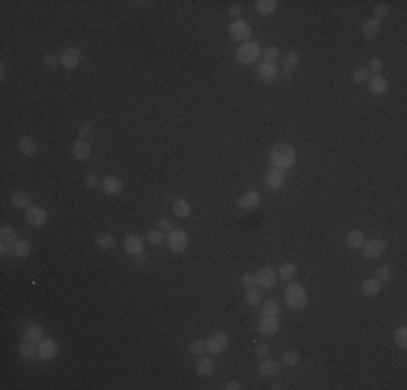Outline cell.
<instances>
[{
  "label": "cell",
  "mask_w": 407,
  "mask_h": 390,
  "mask_svg": "<svg viewBox=\"0 0 407 390\" xmlns=\"http://www.w3.org/2000/svg\"><path fill=\"white\" fill-rule=\"evenodd\" d=\"M269 158H271V167H277V169H291L295 167L297 163V150L291 146V143H275L269 152Z\"/></svg>",
  "instance_id": "obj_1"
},
{
  "label": "cell",
  "mask_w": 407,
  "mask_h": 390,
  "mask_svg": "<svg viewBox=\"0 0 407 390\" xmlns=\"http://www.w3.org/2000/svg\"><path fill=\"white\" fill-rule=\"evenodd\" d=\"M284 297H286V304H288V308H291V310H295V312L305 310V306H307V293H305L303 284H299V282H288Z\"/></svg>",
  "instance_id": "obj_2"
},
{
  "label": "cell",
  "mask_w": 407,
  "mask_h": 390,
  "mask_svg": "<svg viewBox=\"0 0 407 390\" xmlns=\"http://www.w3.org/2000/svg\"><path fill=\"white\" fill-rule=\"evenodd\" d=\"M262 59V48L258 46V41H245L241 43L238 50H236V61L241 65H254Z\"/></svg>",
  "instance_id": "obj_3"
},
{
  "label": "cell",
  "mask_w": 407,
  "mask_h": 390,
  "mask_svg": "<svg viewBox=\"0 0 407 390\" xmlns=\"http://www.w3.org/2000/svg\"><path fill=\"white\" fill-rule=\"evenodd\" d=\"M165 243H167L169 251H174V254H182V251L188 247V234H186L184 230H180V228H176V230L171 228V230L167 232Z\"/></svg>",
  "instance_id": "obj_4"
},
{
  "label": "cell",
  "mask_w": 407,
  "mask_h": 390,
  "mask_svg": "<svg viewBox=\"0 0 407 390\" xmlns=\"http://www.w3.org/2000/svg\"><path fill=\"white\" fill-rule=\"evenodd\" d=\"M59 61L67 72H74V70H78L80 63H83V50L78 46H69L59 54Z\"/></svg>",
  "instance_id": "obj_5"
},
{
  "label": "cell",
  "mask_w": 407,
  "mask_h": 390,
  "mask_svg": "<svg viewBox=\"0 0 407 390\" xmlns=\"http://www.w3.org/2000/svg\"><path fill=\"white\" fill-rule=\"evenodd\" d=\"M228 345H230L228 334H225L223 330H217L206 338V351L214 353V356H221V353L228 349Z\"/></svg>",
  "instance_id": "obj_6"
},
{
  "label": "cell",
  "mask_w": 407,
  "mask_h": 390,
  "mask_svg": "<svg viewBox=\"0 0 407 390\" xmlns=\"http://www.w3.org/2000/svg\"><path fill=\"white\" fill-rule=\"evenodd\" d=\"M362 256L366 260H377L379 256H384L386 254V241L384 239H370V241H364L362 245Z\"/></svg>",
  "instance_id": "obj_7"
},
{
  "label": "cell",
  "mask_w": 407,
  "mask_h": 390,
  "mask_svg": "<svg viewBox=\"0 0 407 390\" xmlns=\"http://www.w3.org/2000/svg\"><path fill=\"white\" fill-rule=\"evenodd\" d=\"M15 243H17V230L13 225H3L0 228V254L7 256L9 251H13Z\"/></svg>",
  "instance_id": "obj_8"
},
{
  "label": "cell",
  "mask_w": 407,
  "mask_h": 390,
  "mask_svg": "<svg viewBox=\"0 0 407 390\" xmlns=\"http://www.w3.org/2000/svg\"><path fill=\"white\" fill-rule=\"evenodd\" d=\"M228 31H230V37L234 41H238V43H245L251 37V26L247 22H243V20H232Z\"/></svg>",
  "instance_id": "obj_9"
},
{
  "label": "cell",
  "mask_w": 407,
  "mask_h": 390,
  "mask_svg": "<svg viewBox=\"0 0 407 390\" xmlns=\"http://www.w3.org/2000/svg\"><path fill=\"white\" fill-rule=\"evenodd\" d=\"M124 249L128 256L139 258V256H143V251H146V239L139 237V234H128V237L124 239Z\"/></svg>",
  "instance_id": "obj_10"
},
{
  "label": "cell",
  "mask_w": 407,
  "mask_h": 390,
  "mask_svg": "<svg viewBox=\"0 0 407 390\" xmlns=\"http://www.w3.org/2000/svg\"><path fill=\"white\" fill-rule=\"evenodd\" d=\"M59 356V342L54 338H43L41 342H37V358L43 362H50Z\"/></svg>",
  "instance_id": "obj_11"
},
{
  "label": "cell",
  "mask_w": 407,
  "mask_h": 390,
  "mask_svg": "<svg viewBox=\"0 0 407 390\" xmlns=\"http://www.w3.org/2000/svg\"><path fill=\"white\" fill-rule=\"evenodd\" d=\"M279 328H282L279 316H265L262 314V319L256 323V330H258V334H262V336H275V334L279 332Z\"/></svg>",
  "instance_id": "obj_12"
},
{
  "label": "cell",
  "mask_w": 407,
  "mask_h": 390,
  "mask_svg": "<svg viewBox=\"0 0 407 390\" xmlns=\"http://www.w3.org/2000/svg\"><path fill=\"white\" fill-rule=\"evenodd\" d=\"M265 185H267V189H271V191H279V189L286 185V174L277 167H269L267 174H265Z\"/></svg>",
  "instance_id": "obj_13"
},
{
  "label": "cell",
  "mask_w": 407,
  "mask_h": 390,
  "mask_svg": "<svg viewBox=\"0 0 407 390\" xmlns=\"http://www.w3.org/2000/svg\"><path fill=\"white\" fill-rule=\"evenodd\" d=\"M26 223L33 225V228H43L48 223V211L41 206H31L26 211Z\"/></svg>",
  "instance_id": "obj_14"
},
{
  "label": "cell",
  "mask_w": 407,
  "mask_h": 390,
  "mask_svg": "<svg viewBox=\"0 0 407 390\" xmlns=\"http://www.w3.org/2000/svg\"><path fill=\"white\" fill-rule=\"evenodd\" d=\"M256 282L262 291L265 288H273L277 284V271H273V267H260L256 271Z\"/></svg>",
  "instance_id": "obj_15"
},
{
  "label": "cell",
  "mask_w": 407,
  "mask_h": 390,
  "mask_svg": "<svg viewBox=\"0 0 407 390\" xmlns=\"http://www.w3.org/2000/svg\"><path fill=\"white\" fill-rule=\"evenodd\" d=\"M256 74H258V78L262 80V83H275V80L279 78V70H277L275 63H265V61H260Z\"/></svg>",
  "instance_id": "obj_16"
},
{
  "label": "cell",
  "mask_w": 407,
  "mask_h": 390,
  "mask_svg": "<svg viewBox=\"0 0 407 390\" xmlns=\"http://www.w3.org/2000/svg\"><path fill=\"white\" fill-rule=\"evenodd\" d=\"M102 191L104 193H108V195H119L122 191H124V180L119 178V176H104L102 178Z\"/></svg>",
  "instance_id": "obj_17"
},
{
  "label": "cell",
  "mask_w": 407,
  "mask_h": 390,
  "mask_svg": "<svg viewBox=\"0 0 407 390\" xmlns=\"http://www.w3.org/2000/svg\"><path fill=\"white\" fill-rule=\"evenodd\" d=\"M262 202V197L258 191H245L243 195H238V206L243 208V211H254V208H258Z\"/></svg>",
  "instance_id": "obj_18"
},
{
  "label": "cell",
  "mask_w": 407,
  "mask_h": 390,
  "mask_svg": "<svg viewBox=\"0 0 407 390\" xmlns=\"http://www.w3.org/2000/svg\"><path fill=\"white\" fill-rule=\"evenodd\" d=\"M11 206L17 208V211H29V208L33 206L31 193L24 191V189H17V191H13V195H11Z\"/></svg>",
  "instance_id": "obj_19"
},
{
  "label": "cell",
  "mask_w": 407,
  "mask_h": 390,
  "mask_svg": "<svg viewBox=\"0 0 407 390\" xmlns=\"http://www.w3.org/2000/svg\"><path fill=\"white\" fill-rule=\"evenodd\" d=\"M24 338L37 345V342H41L43 338H46V330H43V325H39V323H29L24 328Z\"/></svg>",
  "instance_id": "obj_20"
},
{
  "label": "cell",
  "mask_w": 407,
  "mask_h": 390,
  "mask_svg": "<svg viewBox=\"0 0 407 390\" xmlns=\"http://www.w3.org/2000/svg\"><path fill=\"white\" fill-rule=\"evenodd\" d=\"M368 87H370V94L373 96H384L388 91V78L381 74H370Z\"/></svg>",
  "instance_id": "obj_21"
},
{
  "label": "cell",
  "mask_w": 407,
  "mask_h": 390,
  "mask_svg": "<svg viewBox=\"0 0 407 390\" xmlns=\"http://www.w3.org/2000/svg\"><path fill=\"white\" fill-rule=\"evenodd\" d=\"M71 156H74L76 160H89V156H91V146L87 143V139H78L74 146H71Z\"/></svg>",
  "instance_id": "obj_22"
},
{
  "label": "cell",
  "mask_w": 407,
  "mask_h": 390,
  "mask_svg": "<svg viewBox=\"0 0 407 390\" xmlns=\"http://www.w3.org/2000/svg\"><path fill=\"white\" fill-rule=\"evenodd\" d=\"M277 371H279V362H277V360L269 358V356L260 360V364H258V373H260L262 377H273V375H277Z\"/></svg>",
  "instance_id": "obj_23"
},
{
  "label": "cell",
  "mask_w": 407,
  "mask_h": 390,
  "mask_svg": "<svg viewBox=\"0 0 407 390\" xmlns=\"http://www.w3.org/2000/svg\"><path fill=\"white\" fill-rule=\"evenodd\" d=\"M17 150H20L24 156H37V152H39V143L35 141V139H31V137H22L20 141H17Z\"/></svg>",
  "instance_id": "obj_24"
},
{
  "label": "cell",
  "mask_w": 407,
  "mask_h": 390,
  "mask_svg": "<svg viewBox=\"0 0 407 390\" xmlns=\"http://www.w3.org/2000/svg\"><path fill=\"white\" fill-rule=\"evenodd\" d=\"M195 371H197V375H202V377L212 375L214 373V360L210 356H200V358H197Z\"/></svg>",
  "instance_id": "obj_25"
},
{
  "label": "cell",
  "mask_w": 407,
  "mask_h": 390,
  "mask_svg": "<svg viewBox=\"0 0 407 390\" xmlns=\"http://www.w3.org/2000/svg\"><path fill=\"white\" fill-rule=\"evenodd\" d=\"M379 291H381V282H379L377 278H368V280H364V282H362V286H360V293L364 295V297H377Z\"/></svg>",
  "instance_id": "obj_26"
},
{
  "label": "cell",
  "mask_w": 407,
  "mask_h": 390,
  "mask_svg": "<svg viewBox=\"0 0 407 390\" xmlns=\"http://www.w3.org/2000/svg\"><path fill=\"white\" fill-rule=\"evenodd\" d=\"M174 213L178 219H186V217H191V202H188L186 197H176L174 199Z\"/></svg>",
  "instance_id": "obj_27"
},
{
  "label": "cell",
  "mask_w": 407,
  "mask_h": 390,
  "mask_svg": "<svg viewBox=\"0 0 407 390\" xmlns=\"http://www.w3.org/2000/svg\"><path fill=\"white\" fill-rule=\"evenodd\" d=\"M115 243H117V239H115L113 232H102V234H98V237H95V247L102 249V251L113 249Z\"/></svg>",
  "instance_id": "obj_28"
},
{
  "label": "cell",
  "mask_w": 407,
  "mask_h": 390,
  "mask_svg": "<svg viewBox=\"0 0 407 390\" xmlns=\"http://www.w3.org/2000/svg\"><path fill=\"white\" fill-rule=\"evenodd\" d=\"M364 241H366V237H364V232H362V230H349L347 237H345L347 247H351V249H360L362 245H364Z\"/></svg>",
  "instance_id": "obj_29"
},
{
  "label": "cell",
  "mask_w": 407,
  "mask_h": 390,
  "mask_svg": "<svg viewBox=\"0 0 407 390\" xmlns=\"http://www.w3.org/2000/svg\"><path fill=\"white\" fill-rule=\"evenodd\" d=\"M17 351H20V358L22 360H35V358H37V345H35V342H31V340H22L20 342V347H17Z\"/></svg>",
  "instance_id": "obj_30"
},
{
  "label": "cell",
  "mask_w": 407,
  "mask_h": 390,
  "mask_svg": "<svg viewBox=\"0 0 407 390\" xmlns=\"http://www.w3.org/2000/svg\"><path fill=\"white\" fill-rule=\"evenodd\" d=\"M277 278L284 280V282H293V280L297 278V265L295 262H284V265H279Z\"/></svg>",
  "instance_id": "obj_31"
},
{
  "label": "cell",
  "mask_w": 407,
  "mask_h": 390,
  "mask_svg": "<svg viewBox=\"0 0 407 390\" xmlns=\"http://www.w3.org/2000/svg\"><path fill=\"white\" fill-rule=\"evenodd\" d=\"M379 33H381V22L375 20V17H370V20L362 24V35L364 37H377Z\"/></svg>",
  "instance_id": "obj_32"
},
{
  "label": "cell",
  "mask_w": 407,
  "mask_h": 390,
  "mask_svg": "<svg viewBox=\"0 0 407 390\" xmlns=\"http://www.w3.org/2000/svg\"><path fill=\"white\" fill-rule=\"evenodd\" d=\"M31 251H33V245L26 239H17V243L13 245V256H17V258H29Z\"/></svg>",
  "instance_id": "obj_33"
},
{
  "label": "cell",
  "mask_w": 407,
  "mask_h": 390,
  "mask_svg": "<svg viewBox=\"0 0 407 390\" xmlns=\"http://www.w3.org/2000/svg\"><path fill=\"white\" fill-rule=\"evenodd\" d=\"M277 9V0H256V13L258 15H271Z\"/></svg>",
  "instance_id": "obj_34"
},
{
  "label": "cell",
  "mask_w": 407,
  "mask_h": 390,
  "mask_svg": "<svg viewBox=\"0 0 407 390\" xmlns=\"http://www.w3.org/2000/svg\"><path fill=\"white\" fill-rule=\"evenodd\" d=\"M299 61H301V57H299L297 52H288L286 57H282L284 72H291V74H293V72H295L297 67H299Z\"/></svg>",
  "instance_id": "obj_35"
},
{
  "label": "cell",
  "mask_w": 407,
  "mask_h": 390,
  "mask_svg": "<svg viewBox=\"0 0 407 390\" xmlns=\"http://www.w3.org/2000/svg\"><path fill=\"white\" fill-rule=\"evenodd\" d=\"M260 306H262V314L265 316H279V310H282L277 299H267V302H262Z\"/></svg>",
  "instance_id": "obj_36"
},
{
  "label": "cell",
  "mask_w": 407,
  "mask_h": 390,
  "mask_svg": "<svg viewBox=\"0 0 407 390\" xmlns=\"http://www.w3.org/2000/svg\"><path fill=\"white\" fill-rule=\"evenodd\" d=\"M262 288L260 286H249L247 288V293H245V302L249 304V306H260L262 304Z\"/></svg>",
  "instance_id": "obj_37"
},
{
  "label": "cell",
  "mask_w": 407,
  "mask_h": 390,
  "mask_svg": "<svg viewBox=\"0 0 407 390\" xmlns=\"http://www.w3.org/2000/svg\"><path fill=\"white\" fill-rule=\"evenodd\" d=\"M165 239H167V234L165 232H162V230H150L148 232V237H146V243H150L152 245V247H158V245H162V243H165Z\"/></svg>",
  "instance_id": "obj_38"
},
{
  "label": "cell",
  "mask_w": 407,
  "mask_h": 390,
  "mask_svg": "<svg viewBox=\"0 0 407 390\" xmlns=\"http://www.w3.org/2000/svg\"><path fill=\"white\" fill-rule=\"evenodd\" d=\"M394 345L401 351L407 349V328H405V325H399V328L394 330Z\"/></svg>",
  "instance_id": "obj_39"
},
{
  "label": "cell",
  "mask_w": 407,
  "mask_h": 390,
  "mask_svg": "<svg viewBox=\"0 0 407 390\" xmlns=\"http://www.w3.org/2000/svg\"><path fill=\"white\" fill-rule=\"evenodd\" d=\"M379 282H390V280L394 278V269L390 267V265H381L377 269V276H375Z\"/></svg>",
  "instance_id": "obj_40"
},
{
  "label": "cell",
  "mask_w": 407,
  "mask_h": 390,
  "mask_svg": "<svg viewBox=\"0 0 407 390\" xmlns=\"http://www.w3.org/2000/svg\"><path fill=\"white\" fill-rule=\"evenodd\" d=\"M277 59H279V48L277 46H269V48L262 50V61L265 63H277Z\"/></svg>",
  "instance_id": "obj_41"
},
{
  "label": "cell",
  "mask_w": 407,
  "mask_h": 390,
  "mask_svg": "<svg viewBox=\"0 0 407 390\" xmlns=\"http://www.w3.org/2000/svg\"><path fill=\"white\" fill-rule=\"evenodd\" d=\"M299 353H297V351H286L284 353V356H282V364L284 366H288V369H295L297 364H299Z\"/></svg>",
  "instance_id": "obj_42"
},
{
  "label": "cell",
  "mask_w": 407,
  "mask_h": 390,
  "mask_svg": "<svg viewBox=\"0 0 407 390\" xmlns=\"http://www.w3.org/2000/svg\"><path fill=\"white\" fill-rule=\"evenodd\" d=\"M373 13H375V20H386L388 15H390V5L388 3H377L375 5V9H373Z\"/></svg>",
  "instance_id": "obj_43"
},
{
  "label": "cell",
  "mask_w": 407,
  "mask_h": 390,
  "mask_svg": "<svg viewBox=\"0 0 407 390\" xmlns=\"http://www.w3.org/2000/svg\"><path fill=\"white\" fill-rule=\"evenodd\" d=\"M188 353H191V356H195V358H200V356H204L206 353V342L204 340H191V345H188Z\"/></svg>",
  "instance_id": "obj_44"
},
{
  "label": "cell",
  "mask_w": 407,
  "mask_h": 390,
  "mask_svg": "<svg viewBox=\"0 0 407 390\" xmlns=\"http://www.w3.org/2000/svg\"><path fill=\"white\" fill-rule=\"evenodd\" d=\"M351 78H353V83H357V85H360V83H366V80L370 78V72H368L366 67H357Z\"/></svg>",
  "instance_id": "obj_45"
},
{
  "label": "cell",
  "mask_w": 407,
  "mask_h": 390,
  "mask_svg": "<svg viewBox=\"0 0 407 390\" xmlns=\"http://www.w3.org/2000/svg\"><path fill=\"white\" fill-rule=\"evenodd\" d=\"M381 67H384V61L381 59H379V57H373V59H370L368 61V72H370V74H379V72H381Z\"/></svg>",
  "instance_id": "obj_46"
},
{
  "label": "cell",
  "mask_w": 407,
  "mask_h": 390,
  "mask_svg": "<svg viewBox=\"0 0 407 390\" xmlns=\"http://www.w3.org/2000/svg\"><path fill=\"white\" fill-rule=\"evenodd\" d=\"M78 139H87V137H91V132H93V126L89 124V122H85V124H80L78 126Z\"/></svg>",
  "instance_id": "obj_47"
},
{
  "label": "cell",
  "mask_w": 407,
  "mask_h": 390,
  "mask_svg": "<svg viewBox=\"0 0 407 390\" xmlns=\"http://www.w3.org/2000/svg\"><path fill=\"white\" fill-rule=\"evenodd\" d=\"M100 185H102L100 176H95V174H87V176H85V187H87V189H98Z\"/></svg>",
  "instance_id": "obj_48"
},
{
  "label": "cell",
  "mask_w": 407,
  "mask_h": 390,
  "mask_svg": "<svg viewBox=\"0 0 407 390\" xmlns=\"http://www.w3.org/2000/svg\"><path fill=\"white\" fill-rule=\"evenodd\" d=\"M43 65H46V67H57V65H61V61H59V57L54 52H46V57H43Z\"/></svg>",
  "instance_id": "obj_49"
},
{
  "label": "cell",
  "mask_w": 407,
  "mask_h": 390,
  "mask_svg": "<svg viewBox=\"0 0 407 390\" xmlns=\"http://www.w3.org/2000/svg\"><path fill=\"white\" fill-rule=\"evenodd\" d=\"M241 284L245 286V288H249V286H256V273H243V278H241Z\"/></svg>",
  "instance_id": "obj_50"
},
{
  "label": "cell",
  "mask_w": 407,
  "mask_h": 390,
  "mask_svg": "<svg viewBox=\"0 0 407 390\" xmlns=\"http://www.w3.org/2000/svg\"><path fill=\"white\" fill-rule=\"evenodd\" d=\"M256 356L262 360V358H267L269 356V345H265V342H260V345H256Z\"/></svg>",
  "instance_id": "obj_51"
},
{
  "label": "cell",
  "mask_w": 407,
  "mask_h": 390,
  "mask_svg": "<svg viewBox=\"0 0 407 390\" xmlns=\"http://www.w3.org/2000/svg\"><path fill=\"white\" fill-rule=\"evenodd\" d=\"M228 13L232 15V20H241V13H243V7L241 5H232L228 9Z\"/></svg>",
  "instance_id": "obj_52"
},
{
  "label": "cell",
  "mask_w": 407,
  "mask_h": 390,
  "mask_svg": "<svg viewBox=\"0 0 407 390\" xmlns=\"http://www.w3.org/2000/svg\"><path fill=\"white\" fill-rule=\"evenodd\" d=\"M158 230H162V232L171 230V219H169V217H160V219H158Z\"/></svg>",
  "instance_id": "obj_53"
},
{
  "label": "cell",
  "mask_w": 407,
  "mask_h": 390,
  "mask_svg": "<svg viewBox=\"0 0 407 390\" xmlns=\"http://www.w3.org/2000/svg\"><path fill=\"white\" fill-rule=\"evenodd\" d=\"M241 388H243V384L236 382V379H232V382L225 384V390H241Z\"/></svg>",
  "instance_id": "obj_54"
},
{
  "label": "cell",
  "mask_w": 407,
  "mask_h": 390,
  "mask_svg": "<svg viewBox=\"0 0 407 390\" xmlns=\"http://www.w3.org/2000/svg\"><path fill=\"white\" fill-rule=\"evenodd\" d=\"M5 76H7V67H5V63H0V78L5 80Z\"/></svg>",
  "instance_id": "obj_55"
},
{
  "label": "cell",
  "mask_w": 407,
  "mask_h": 390,
  "mask_svg": "<svg viewBox=\"0 0 407 390\" xmlns=\"http://www.w3.org/2000/svg\"><path fill=\"white\" fill-rule=\"evenodd\" d=\"M279 76H282L284 80H291V78H293V74H291V72H279Z\"/></svg>",
  "instance_id": "obj_56"
},
{
  "label": "cell",
  "mask_w": 407,
  "mask_h": 390,
  "mask_svg": "<svg viewBox=\"0 0 407 390\" xmlns=\"http://www.w3.org/2000/svg\"><path fill=\"white\" fill-rule=\"evenodd\" d=\"M165 199H167V202H171V204H174V199H176V195H174V193H167V195H165Z\"/></svg>",
  "instance_id": "obj_57"
}]
</instances>
